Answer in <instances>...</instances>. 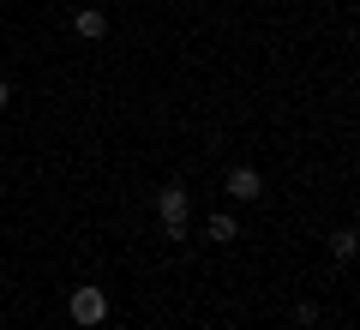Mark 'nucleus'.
Wrapping results in <instances>:
<instances>
[{
    "mask_svg": "<svg viewBox=\"0 0 360 330\" xmlns=\"http://www.w3.org/2000/svg\"><path fill=\"white\" fill-rule=\"evenodd\" d=\"M330 253H336V258H354V229H336V234H330Z\"/></svg>",
    "mask_w": 360,
    "mask_h": 330,
    "instance_id": "obj_6",
    "label": "nucleus"
},
{
    "mask_svg": "<svg viewBox=\"0 0 360 330\" xmlns=\"http://www.w3.org/2000/svg\"><path fill=\"white\" fill-rule=\"evenodd\" d=\"M156 216H162L168 241H186V186H162L156 192Z\"/></svg>",
    "mask_w": 360,
    "mask_h": 330,
    "instance_id": "obj_1",
    "label": "nucleus"
},
{
    "mask_svg": "<svg viewBox=\"0 0 360 330\" xmlns=\"http://www.w3.org/2000/svg\"><path fill=\"white\" fill-rule=\"evenodd\" d=\"M205 229H210V241H222V246H229V241H240V229H234V216H229V210H217V216L205 222Z\"/></svg>",
    "mask_w": 360,
    "mask_h": 330,
    "instance_id": "obj_5",
    "label": "nucleus"
},
{
    "mask_svg": "<svg viewBox=\"0 0 360 330\" xmlns=\"http://www.w3.org/2000/svg\"><path fill=\"white\" fill-rule=\"evenodd\" d=\"M295 324H300V330H312V324H319V306L300 300V306H295Z\"/></svg>",
    "mask_w": 360,
    "mask_h": 330,
    "instance_id": "obj_7",
    "label": "nucleus"
},
{
    "mask_svg": "<svg viewBox=\"0 0 360 330\" xmlns=\"http://www.w3.org/2000/svg\"><path fill=\"white\" fill-rule=\"evenodd\" d=\"M66 312H72V324H78V330H96V324L108 318V294H103V288H72Z\"/></svg>",
    "mask_w": 360,
    "mask_h": 330,
    "instance_id": "obj_2",
    "label": "nucleus"
},
{
    "mask_svg": "<svg viewBox=\"0 0 360 330\" xmlns=\"http://www.w3.org/2000/svg\"><path fill=\"white\" fill-rule=\"evenodd\" d=\"M229 198H240V204L264 198V180H258V168H234V174H229Z\"/></svg>",
    "mask_w": 360,
    "mask_h": 330,
    "instance_id": "obj_4",
    "label": "nucleus"
},
{
    "mask_svg": "<svg viewBox=\"0 0 360 330\" xmlns=\"http://www.w3.org/2000/svg\"><path fill=\"white\" fill-rule=\"evenodd\" d=\"M6 96H13V90H6V78H0V108H6Z\"/></svg>",
    "mask_w": 360,
    "mask_h": 330,
    "instance_id": "obj_8",
    "label": "nucleus"
},
{
    "mask_svg": "<svg viewBox=\"0 0 360 330\" xmlns=\"http://www.w3.org/2000/svg\"><path fill=\"white\" fill-rule=\"evenodd\" d=\"M72 30H78L84 42H103V37H108V13H103V6H78Z\"/></svg>",
    "mask_w": 360,
    "mask_h": 330,
    "instance_id": "obj_3",
    "label": "nucleus"
}]
</instances>
